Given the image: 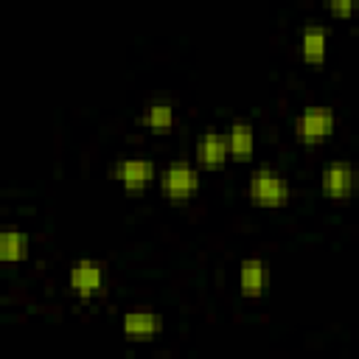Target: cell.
Listing matches in <instances>:
<instances>
[{"label": "cell", "instance_id": "30bf717a", "mask_svg": "<svg viewBox=\"0 0 359 359\" xmlns=\"http://www.w3.org/2000/svg\"><path fill=\"white\" fill-rule=\"evenodd\" d=\"M328 50V31L323 25H306L300 34V53L309 65H323Z\"/></svg>", "mask_w": 359, "mask_h": 359}, {"label": "cell", "instance_id": "7a4b0ae2", "mask_svg": "<svg viewBox=\"0 0 359 359\" xmlns=\"http://www.w3.org/2000/svg\"><path fill=\"white\" fill-rule=\"evenodd\" d=\"M334 126H337V115L331 107H306L294 118V137L303 146H317L331 137Z\"/></svg>", "mask_w": 359, "mask_h": 359}, {"label": "cell", "instance_id": "7c38bea8", "mask_svg": "<svg viewBox=\"0 0 359 359\" xmlns=\"http://www.w3.org/2000/svg\"><path fill=\"white\" fill-rule=\"evenodd\" d=\"M28 236L20 230H3L0 233V261L14 264V261H25L28 258Z\"/></svg>", "mask_w": 359, "mask_h": 359}, {"label": "cell", "instance_id": "5bb4252c", "mask_svg": "<svg viewBox=\"0 0 359 359\" xmlns=\"http://www.w3.org/2000/svg\"><path fill=\"white\" fill-rule=\"evenodd\" d=\"M353 8H356V6H353L351 0H331V3H328V11L337 14V17H351Z\"/></svg>", "mask_w": 359, "mask_h": 359}, {"label": "cell", "instance_id": "9c48e42d", "mask_svg": "<svg viewBox=\"0 0 359 359\" xmlns=\"http://www.w3.org/2000/svg\"><path fill=\"white\" fill-rule=\"evenodd\" d=\"M266 286V264L261 258H244L238 266V289L244 297H261Z\"/></svg>", "mask_w": 359, "mask_h": 359}, {"label": "cell", "instance_id": "ba28073f", "mask_svg": "<svg viewBox=\"0 0 359 359\" xmlns=\"http://www.w3.org/2000/svg\"><path fill=\"white\" fill-rule=\"evenodd\" d=\"M227 157H230V146H227V137L224 135L205 132L196 140V163L202 168H219V165H224Z\"/></svg>", "mask_w": 359, "mask_h": 359}, {"label": "cell", "instance_id": "6da1fadb", "mask_svg": "<svg viewBox=\"0 0 359 359\" xmlns=\"http://www.w3.org/2000/svg\"><path fill=\"white\" fill-rule=\"evenodd\" d=\"M250 202L258 208H283L292 199V188L286 177L275 168H255L247 182Z\"/></svg>", "mask_w": 359, "mask_h": 359}, {"label": "cell", "instance_id": "8fae6325", "mask_svg": "<svg viewBox=\"0 0 359 359\" xmlns=\"http://www.w3.org/2000/svg\"><path fill=\"white\" fill-rule=\"evenodd\" d=\"M227 146H230V157L233 160H250L252 149H255V132L250 123L236 121L227 132Z\"/></svg>", "mask_w": 359, "mask_h": 359}, {"label": "cell", "instance_id": "5b68a950", "mask_svg": "<svg viewBox=\"0 0 359 359\" xmlns=\"http://www.w3.org/2000/svg\"><path fill=\"white\" fill-rule=\"evenodd\" d=\"M320 185H323V194L328 199H348L356 188V168L353 163L348 160H334L323 168L320 174Z\"/></svg>", "mask_w": 359, "mask_h": 359}, {"label": "cell", "instance_id": "52a82bcc", "mask_svg": "<svg viewBox=\"0 0 359 359\" xmlns=\"http://www.w3.org/2000/svg\"><path fill=\"white\" fill-rule=\"evenodd\" d=\"M70 289L81 297H93L104 289V266L93 258H81L70 266Z\"/></svg>", "mask_w": 359, "mask_h": 359}, {"label": "cell", "instance_id": "3957f363", "mask_svg": "<svg viewBox=\"0 0 359 359\" xmlns=\"http://www.w3.org/2000/svg\"><path fill=\"white\" fill-rule=\"evenodd\" d=\"M160 191L163 196L174 199V202H185L199 191V171L185 163V160H174L160 171Z\"/></svg>", "mask_w": 359, "mask_h": 359}, {"label": "cell", "instance_id": "277c9868", "mask_svg": "<svg viewBox=\"0 0 359 359\" xmlns=\"http://www.w3.org/2000/svg\"><path fill=\"white\" fill-rule=\"evenodd\" d=\"M112 177L132 194L137 191H146L154 180H157V165L151 160H143V157H132V160H118L112 165Z\"/></svg>", "mask_w": 359, "mask_h": 359}, {"label": "cell", "instance_id": "8992f818", "mask_svg": "<svg viewBox=\"0 0 359 359\" xmlns=\"http://www.w3.org/2000/svg\"><path fill=\"white\" fill-rule=\"evenodd\" d=\"M121 331H123L126 339L146 342V339H154L163 331V317L154 309H129L121 320Z\"/></svg>", "mask_w": 359, "mask_h": 359}, {"label": "cell", "instance_id": "4fadbf2b", "mask_svg": "<svg viewBox=\"0 0 359 359\" xmlns=\"http://www.w3.org/2000/svg\"><path fill=\"white\" fill-rule=\"evenodd\" d=\"M140 123L149 126V129H157V132L160 129H171L174 126V107L168 101H154V104H149L143 109Z\"/></svg>", "mask_w": 359, "mask_h": 359}]
</instances>
